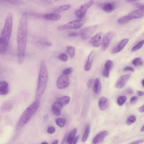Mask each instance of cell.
<instances>
[{
    "label": "cell",
    "mask_w": 144,
    "mask_h": 144,
    "mask_svg": "<svg viewBox=\"0 0 144 144\" xmlns=\"http://www.w3.org/2000/svg\"><path fill=\"white\" fill-rule=\"evenodd\" d=\"M144 105H143L142 106H141L139 109V111L141 112V113H143L144 112Z\"/></svg>",
    "instance_id": "obj_46"
},
{
    "label": "cell",
    "mask_w": 144,
    "mask_h": 144,
    "mask_svg": "<svg viewBox=\"0 0 144 144\" xmlns=\"http://www.w3.org/2000/svg\"><path fill=\"white\" fill-rule=\"evenodd\" d=\"M108 100L104 97L100 98L98 102L99 107L101 110L104 111L107 108L108 105Z\"/></svg>",
    "instance_id": "obj_21"
},
{
    "label": "cell",
    "mask_w": 144,
    "mask_h": 144,
    "mask_svg": "<svg viewBox=\"0 0 144 144\" xmlns=\"http://www.w3.org/2000/svg\"><path fill=\"white\" fill-rule=\"evenodd\" d=\"M2 40L1 39H0V46H1L2 45Z\"/></svg>",
    "instance_id": "obj_54"
},
{
    "label": "cell",
    "mask_w": 144,
    "mask_h": 144,
    "mask_svg": "<svg viewBox=\"0 0 144 144\" xmlns=\"http://www.w3.org/2000/svg\"><path fill=\"white\" fill-rule=\"evenodd\" d=\"M129 41V40L128 39H124L121 40L116 47L112 49L111 52L112 54H115L119 53L124 48L125 46L128 44Z\"/></svg>",
    "instance_id": "obj_12"
},
{
    "label": "cell",
    "mask_w": 144,
    "mask_h": 144,
    "mask_svg": "<svg viewBox=\"0 0 144 144\" xmlns=\"http://www.w3.org/2000/svg\"><path fill=\"white\" fill-rule=\"evenodd\" d=\"M101 88V84L100 79L96 78L94 81V84L93 90L95 93L97 94L99 93Z\"/></svg>",
    "instance_id": "obj_22"
},
{
    "label": "cell",
    "mask_w": 144,
    "mask_h": 144,
    "mask_svg": "<svg viewBox=\"0 0 144 144\" xmlns=\"http://www.w3.org/2000/svg\"><path fill=\"white\" fill-rule=\"evenodd\" d=\"M114 66L113 61L110 60H108L106 61L105 65V68L102 71V75L106 78L109 77L111 70Z\"/></svg>",
    "instance_id": "obj_15"
},
{
    "label": "cell",
    "mask_w": 144,
    "mask_h": 144,
    "mask_svg": "<svg viewBox=\"0 0 144 144\" xmlns=\"http://www.w3.org/2000/svg\"><path fill=\"white\" fill-rule=\"evenodd\" d=\"M42 143V144H47V143L46 142H44Z\"/></svg>",
    "instance_id": "obj_55"
},
{
    "label": "cell",
    "mask_w": 144,
    "mask_h": 144,
    "mask_svg": "<svg viewBox=\"0 0 144 144\" xmlns=\"http://www.w3.org/2000/svg\"><path fill=\"white\" fill-rule=\"evenodd\" d=\"M102 34L101 33L98 34L94 36L90 40V44L94 47H98L101 44Z\"/></svg>",
    "instance_id": "obj_13"
},
{
    "label": "cell",
    "mask_w": 144,
    "mask_h": 144,
    "mask_svg": "<svg viewBox=\"0 0 144 144\" xmlns=\"http://www.w3.org/2000/svg\"><path fill=\"white\" fill-rule=\"evenodd\" d=\"M48 115H45L44 117V119L45 120H46L48 119Z\"/></svg>",
    "instance_id": "obj_50"
},
{
    "label": "cell",
    "mask_w": 144,
    "mask_h": 144,
    "mask_svg": "<svg viewBox=\"0 0 144 144\" xmlns=\"http://www.w3.org/2000/svg\"><path fill=\"white\" fill-rule=\"evenodd\" d=\"M97 27V25H93L82 29L79 33L82 38L85 40L89 38L95 31Z\"/></svg>",
    "instance_id": "obj_9"
},
{
    "label": "cell",
    "mask_w": 144,
    "mask_h": 144,
    "mask_svg": "<svg viewBox=\"0 0 144 144\" xmlns=\"http://www.w3.org/2000/svg\"><path fill=\"white\" fill-rule=\"evenodd\" d=\"M28 14L24 12L22 14L17 34V53L18 61L21 64L25 58L27 36Z\"/></svg>",
    "instance_id": "obj_1"
},
{
    "label": "cell",
    "mask_w": 144,
    "mask_h": 144,
    "mask_svg": "<svg viewBox=\"0 0 144 144\" xmlns=\"http://www.w3.org/2000/svg\"><path fill=\"white\" fill-rule=\"evenodd\" d=\"M0 1L6 2L13 4L17 3V0H0Z\"/></svg>",
    "instance_id": "obj_45"
},
{
    "label": "cell",
    "mask_w": 144,
    "mask_h": 144,
    "mask_svg": "<svg viewBox=\"0 0 144 144\" xmlns=\"http://www.w3.org/2000/svg\"><path fill=\"white\" fill-rule=\"evenodd\" d=\"M130 74H128L121 76L118 80L116 85L117 88L121 89L124 87L127 82L130 78Z\"/></svg>",
    "instance_id": "obj_11"
},
{
    "label": "cell",
    "mask_w": 144,
    "mask_h": 144,
    "mask_svg": "<svg viewBox=\"0 0 144 144\" xmlns=\"http://www.w3.org/2000/svg\"><path fill=\"white\" fill-rule=\"evenodd\" d=\"M13 14L11 13H8L6 18L5 24L2 30L1 38L2 44L1 49V53H5L7 48L12 33L13 25Z\"/></svg>",
    "instance_id": "obj_2"
},
{
    "label": "cell",
    "mask_w": 144,
    "mask_h": 144,
    "mask_svg": "<svg viewBox=\"0 0 144 144\" xmlns=\"http://www.w3.org/2000/svg\"><path fill=\"white\" fill-rule=\"evenodd\" d=\"M83 19H77L69 22L65 25L59 26L57 27L59 30L66 29H77L81 28L85 24Z\"/></svg>",
    "instance_id": "obj_6"
},
{
    "label": "cell",
    "mask_w": 144,
    "mask_h": 144,
    "mask_svg": "<svg viewBox=\"0 0 144 144\" xmlns=\"http://www.w3.org/2000/svg\"><path fill=\"white\" fill-rule=\"evenodd\" d=\"M59 58L61 61L65 62L68 60V57L66 54L64 53H62L60 54L59 56Z\"/></svg>",
    "instance_id": "obj_35"
},
{
    "label": "cell",
    "mask_w": 144,
    "mask_h": 144,
    "mask_svg": "<svg viewBox=\"0 0 144 144\" xmlns=\"http://www.w3.org/2000/svg\"><path fill=\"white\" fill-rule=\"evenodd\" d=\"M79 138V136H77L74 137L71 141L68 143L69 144H76L78 141Z\"/></svg>",
    "instance_id": "obj_38"
},
{
    "label": "cell",
    "mask_w": 144,
    "mask_h": 144,
    "mask_svg": "<svg viewBox=\"0 0 144 144\" xmlns=\"http://www.w3.org/2000/svg\"><path fill=\"white\" fill-rule=\"evenodd\" d=\"M127 98L125 96H121L118 98L117 103L118 105L119 106H122L126 101Z\"/></svg>",
    "instance_id": "obj_31"
},
{
    "label": "cell",
    "mask_w": 144,
    "mask_h": 144,
    "mask_svg": "<svg viewBox=\"0 0 144 144\" xmlns=\"http://www.w3.org/2000/svg\"><path fill=\"white\" fill-rule=\"evenodd\" d=\"M137 92L138 95L139 96H142L143 95L144 92L143 91H137Z\"/></svg>",
    "instance_id": "obj_47"
},
{
    "label": "cell",
    "mask_w": 144,
    "mask_h": 144,
    "mask_svg": "<svg viewBox=\"0 0 144 144\" xmlns=\"http://www.w3.org/2000/svg\"><path fill=\"white\" fill-rule=\"evenodd\" d=\"M144 142V139H142L135 140L134 141L130 143V144H139L142 143L143 142Z\"/></svg>",
    "instance_id": "obj_43"
},
{
    "label": "cell",
    "mask_w": 144,
    "mask_h": 144,
    "mask_svg": "<svg viewBox=\"0 0 144 144\" xmlns=\"http://www.w3.org/2000/svg\"><path fill=\"white\" fill-rule=\"evenodd\" d=\"M135 6L139 8V10L144 11V5L143 4L139 3H136L135 4Z\"/></svg>",
    "instance_id": "obj_41"
},
{
    "label": "cell",
    "mask_w": 144,
    "mask_h": 144,
    "mask_svg": "<svg viewBox=\"0 0 144 144\" xmlns=\"http://www.w3.org/2000/svg\"><path fill=\"white\" fill-rule=\"evenodd\" d=\"M66 52L71 58H73L74 56L75 53V49L71 46H69L66 48Z\"/></svg>",
    "instance_id": "obj_26"
},
{
    "label": "cell",
    "mask_w": 144,
    "mask_h": 144,
    "mask_svg": "<svg viewBox=\"0 0 144 144\" xmlns=\"http://www.w3.org/2000/svg\"><path fill=\"white\" fill-rule=\"evenodd\" d=\"M59 1V0H55V1L56 2H58Z\"/></svg>",
    "instance_id": "obj_56"
},
{
    "label": "cell",
    "mask_w": 144,
    "mask_h": 144,
    "mask_svg": "<svg viewBox=\"0 0 144 144\" xmlns=\"http://www.w3.org/2000/svg\"><path fill=\"white\" fill-rule=\"evenodd\" d=\"M38 44L43 46H51L52 44L50 42H48L45 40H40L37 42Z\"/></svg>",
    "instance_id": "obj_34"
},
{
    "label": "cell",
    "mask_w": 144,
    "mask_h": 144,
    "mask_svg": "<svg viewBox=\"0 0 144 144\" xmlns=\"http://www.w3.org/2000/svg\"><path fill=\"white\" fill-rule=\"evenodd\" d=\"M1 49H0V54H1Z\"/></svg>",
    "instance_id": "obj_57"
},
{
    "label": "cell",
    "mask_w": 144,
    "mask_h": 144,
    "mask_svg": "<svg viewBox=\"0 0 144 144\" xmlns=\"http://www.w3.org/2000/svg\"><path fill=\"white\" fill-rule=\"evenodd\" d=\"M48 74L46 65L44 60H42L40 66L36 99L39 100L46 90L48 80Z\"/></svg>",
    "instance_id": "obj_3"
},
{
    "label": "cell",
    "mask_w": 144,
    "mask_h": 144,
    "mask_svg": "<svg viewBox=\"0 0 144 144\" xmlns=\"http://www.w3.org/2000/svg\"><path fill=\"white\" fill-rule=\"evenodd\" d=\"M114 36L113 32L110 31L105 34L103 37L101 43V48L103 51L107 49Z\"/></svg>",
    "instance_id": "obj_10"
},
{
    "label": "cell",
    "mask_w": 144,
    "mask_h": 144,
    "mask_svg": "<svg viewBox=\"0 0 144 144\" xmlns=\"http://www.w3.org/2000/svg\"><path fill=\"white\" fill-rule=\"evenodd\" d=\"M70 84V80L68 75L63 74L59 77L56 82L57 87L60 89L67 88Z\"/></svg>",
    "instance_id": "obj_8"
},
{
    "label": "cell",
    "mask_w": 144,
    "mask_h": 144,
    "mask_svg": "<svg viewBox=\"0 0 144 144\" xmlns=\"http://www.w3.org/2000/svg\"><path fill=\"white\" fill-rule=\"evenodd\" d=\"M127 91V93L128 94H130L132 93V90L131 89H128Z\"/></svg>",
    "instance_id": "obj_49"
},
{
    "label": "cell",
    "mask_w": 144,
    "mask_h": 144,
    "mask_svg": "<svg viewBox=\"0 0 144 144\" xmlns=\"http://www.w3.org/2000/svg\"><path fill=\"white\" fill-rule=\"evenodd\" d=\"M142 86L144 87V79H143L142 81Z\"/></svg>",
    "instance_id": "obj_53"
},
{
    "label": "cell",
    "mask_w": 144,
    "mask_h": 144,
    "mask_svg": "<svg viewBox=\"0 0 144 144\" xmlns=\"http://www.w3.org/2000/svg\"><path fill=\"white\" fill-rule=\"evenodd\" d=\"M144 40L141 41L138 43L137 45L135 46L132 48L131 49L132 52H134L138 50H139L140 48H141L144 44Z\"/></svg>",
    "instance_id": "obj_32"
},
{
    "label": "cell",
    "mask_w": 144,
    "mask_h": 144,
    "mask_svg": "<svg viewBox=\"0 0 144 144\" xmlns=\"http://www.w3.org/2000/svg\"><path fill=\"white\" fill-rule=\"evenodd\" d=\"M63 105H67L70 102V98L68 96H65L59 98L57 100Z\"/></svg>",
    "instance_id": "obj_25"
},
{
    "label": "cell",
    "mask_w": 144,
    "mask_h": 144,
    "mask_svg": "<svg viewBox=\"0 0 144 144\" xmlns=\"http://www.w3.org/2000/svg\"><path fill=\"white\" fill-rule=\"evenodd\" d=\"M94 81L93 79H91L89 80L87 83V86L89 88H91L92 87L94 84Z\"/></svg>",
    "instance_id": "obj_40"
},
{
    "label": "cell",
    "mask_w": 144,
    "mask_h": 144,
    "mask_svg": "<svg viewBox=\"0 0 144 144\" xmlns=\"http://www.w3.org/2000/svg\"><path fill=\"white\" fill-rule=\"evenodd\" d=\"M9 86L8 83L5 81L0 82V95L4 96L9 92Z\"/></svg>",
    "instance_id": "obj_19"
},
{
    "label": "cell",
    "mask_w": 144,
    "mask_h": 144,
    "mask_svg": "<svg viewBox=\"0 0 144 144\" xmlns=\"http://www.w3.org/2000/svg\"><path fill=\"white\" fill-rule=\"evenodd\" d=\"M71 5L70 4H66L56 9L55 12L56 13H60L66 11L69 9L71 8Z\"/></svg>",
    "instance_id": "obj_24"
},
{
    "label": "cell",
    "mask_w": 144,
    "mask_h": 144,
    "mask_svg": "<svg viewBox=\"0 0 144 144\" xmlns=\"http://www.w3.org/2000/svg\"><path fill=\"white\" fill-rule=\"evenodd\" d=\"M73 71V68H68L65 69L63 72V74L68 75L71 73Z\"/></svg>",
    "instance_id": "obj_36"
},
{
    "label": "cell",
    "mask_w": 144,
    "mask_h": 144,
    "mask_svg": "<svg viewBox=\"0 0 144 144\" xmlns=\"http://www.w3.org/2000/svg\"><path fill=\"white\" fill-rule=\"evenodd\" d=\"M47 131L49 134H53L55 132L56 129L54 127L50 126L48 128Z\"/></svg>",
    "instance_id": "obj_37"
},
{
    "label": "cell",
    "mask_w": 144,
    "mask_h": 144,
    "mask_svg": "<svg viewBox=\"0 0 144 144\" xmlns=\"http://www.w3.org/2000/svg\"><path fill=\"white\" fill-rule=\"evenodd\" d=\"M79 35V33L77 32H71L68 34V36L70 37H76Z\"/></svg>",
    "instance_id": "obj_42"
},
{
    "label": "cell",
    "mask_w": 144,
    "mask_h": 144,
    "mask_svg": "<svg viewBox=\"0 0 144 144\" xmlns=\"http://www.w3.org/2000/svg\"><path fill=\"white\" fill-rule=\"evenodd\" d=\"M58 140H56L54 141V142L53 143V144H58Z\"/></svg>",
    "instance_id": "obj_51"
},
{
    "label": "cell",
    "mask_w": 144,
    "mask_h": 144,
    "mask_svg": "<svg viewBox=\"0 0 144 144\" xmlns=\"http://www.w3.org/2000/svg\"><path fill=\"white\" fill-rule=\"evenodd\" d=\"M76 132V129H74L72 131L71 133L69 135L67 139H66V142L67 143H68L73 139V138L75 136Z\"/></svg>",
    "instance_id": "obj_30"
},
{
    "label": "cell",
    "mask_w": 144,
    "mask_h": 144,
    "mask_svg": "<svg viewBox=\"0 0 144 144\" xmlns=\"http://www.w3.org/2000/svg\"><path fill=\"white\" fill-rule=\"evenodd\" d=\"M12 104L9 102L5 103L3 105L2 107V110L5 112H7L11 111L13 108Z\"/></svg>",
    "instance_id": "obj_23"
},
{
    "label": "cell",
    "mask_w": 144,
    "mask_h": 144,
    "mask_svg": "<svg viewBox=\"0 0 144 144\" xmlns=\"http://www.w3.org/2000/svg\"><path fill=\"white\" fill-rule=\"evenodd\" d=\"M90 130V126L88 125L86 127L85 131L83 135L82 141L83 142H85L87 140L89 136Z\"/></svg>",
    "instance_id": "obj_29"
},
{
    "label": "cell",
    "mask_w": 144,
    "mask_h": 144,
    "mask_svg": "<svg viewBox=\"0 0 144 144\" xmlns=\"http://www.w3.org/2000/svg\"><path fill=\"white\" fill-rule=\"evenodd\" d=\"M39 104V100L37 99L25 109L17 123L16 128L17 129L22 128L28 122L31 117L38 109Z\"/></svg>",
    "instance_id": "obj_4"
},
{
    "label": "cell",
    "mask_w": 144,
    "mask_h": 144,
    "mask_svg": "<svg viewBox=\"0 0 144 144\" xmlns=\"http://www.w3.org/2000/svg\"><path fill=\"white\" fill-rule=\"evenodd\" d=\"M124 71H130L131 72H133L134 71V69L131 67H127L124 69Z\"/></svg>",
    "instance_id": "obj_44"
},
{
    "label": "cell",
    "mask_w": 144,
    "mask_h": 144,
    "mask_svg": "<svg viewBox=\"0 0 144 144\" xmlns=\"http://www.w3.org/2000/svg\"><path fill=\"white\" fill-rule=\"evenodd\" d=\"M63 105L58 101L55 102L52 107V110L54 114L57 116H59L63 107Z\"/></svg>",
    "instance_id": "obj_17"
},
{
    "label": "cell",
    "mask_w": 144,
    "mask_h": 144,
    "mask_svg": "<svg viewBox=\"0 0 144 144\" xmlns=\"http://www.w3.org/2000/svg\"><path fill=\"white\" fill-rule=\"evenodd\" d=\"M136 118L134 116H132L129 117L126 121L127 124L131 125L136 121Z\"/></svg>",
    "instance_id": "obj_33"
},
{
    "label": "cell",
    "mask_w": 144,
    "mask_h": 144,
    "mask_svg": "<svg viewBox=\"0 0 144 144\" xmlns=\"http://www.w3.org/2000/svg\"><path fill=\"white\" fill-rule=\"evenodd\" d=\"M55 122L57 126L60 128H63L66 125V120L63 118H58L56 120Z\"/></svg>",
    "instance_id": "obj_27"
},
{
    "label": "cell",
    "mask_w": 144,
    "mask_h": 144,
    "mask_svg": "<svg viewBox=\"0 0 144 144\" xmlns=\"http://www.w3.org/2000/svg\"><path fill=\"white\" fill-rule=\"evenodd\" d=\"M93 0H91L80 7L79 9L77 10L75 12L77 18L79 19H83L84 18L89 8L93 4Z\"/></svg>",
    "instance_id": "obj_7"
},
{
    "label": "cell",
    "mask_w": 144,
    "mask_h": 144,
    "mask_svg": "<svg viewBox=\"0 0 144 144\" xmlns=\"http://www.w3.org/2000/svg\"><path fill=\"white\" fill-rule=\"evenodd\" d=\"M127 2H133L138 1H140V0H125Z\"/></svg>",
    "instance_id": "obj_48"
},
{
    "label": "cell",
    "mask_w": 144,
    "mask_h": 144,
    "mask_svg": "<svg viewBox=\"0 0 144 144\" xmlns=\"http://www.w3.org/2000/svg\"><path fill=\"white\" fill-rule=\"evenodd\" d=\"M94 52L92 51L89 55L85 65V69L86 71H88L90 70L94 60Z\"/></svg>",
    "instance_id": "obj_18"
},
{
    "label": "cell",
    "mask_w": 144,
    "mask_h": 144,
    "mask_svg": "<svg viewBox=\"0 0 144 144\" xmlns=\"http://www.w3.org/2000/svg\"><path fill=\"white\" fill-rule=\"evenodd\" d=\"M132 64L136 67H138L142 65L143 64V61L142 58L138 57L132 60Z\"/></svg>",
    "instance_id": "obj_28"
},
{
    "label": "cell",
    "mask_w": 144,
    "mask_h": 144,
    "mask_svg": "<svg viewBox=\"0 0 144 144\" xmlns=\"http://www.w3.org/2000/svg\"><path fill=\"white\" fill-rule=\"evenodd\" d=\"M138 98L136 96H134L131 98L130 102L132 105L135 104L137 101Z\"/></svg>",
    "instance_id": "obj_39"
},
{
    "label": "cell",
    "mask_w": 144,
    "mask_h": 144,
    "mask_svg": "<svg viewBox=\"0 0 144 144\" xmlns=\"http://www.w3.org/2000/svg\"><path fill=\"white\" fill-rule=\"evenodd\" d=\"M141 131L142 132H143L144 131V126H143L141 129Z\"/></svg>",
    "instance_id": "obj_52"
},
{
    "label": "cell",
    "mask_w": 144,
    "mask_h": 144,
    "mask_svg": "<svg viewBox=\"0 0 144 144\" xmlns=\"http://www.w3.org/2000/svg\"><path fill=\"white\" fill-rule=\"evenodd\" d=\"M100 6L105 12L109 13L115 9L116 5L112 3H106L100 5Z\"/></svg>",
    "instance_id": "obj_16"
},
{
    "label": "cell",
    "mask_w": 144,
    "mask_h": 144,
    "mask_svg": "<svg viewBox=\"0 0 144 144\" xmlns=\"http://www.w3.org/2000/svg\"><path fill=\"white\" fill-rule=\"evenodd\" d=\"M144 11L138 10L132 12L120 18L118 22L120 25L125 24L132 19L141 18L144 16Z\"/></svg>",
    "instance_id": "obj_5"
},
{
    "label": "cell",
    "mask_w": 144,
    "mask_h": 144,
    "mask_svg": "<svg viewBox=\"0 0 144 144\" xmlns=\"http://www.w3.org/2000/svg\"><path fill=\"white\" fill-rule=\"evenodd\" d=\"M43 18L49 20L57 21L60 19L61 18V16L60 14L55 13L46 14L43 16Z\"/></svg>",
    "instance_id": "obj_20"
},
{
    "label": "cell",
    "mask_w": 144,
    "mask_h": 144,
    "mask_svg": "<svg viewBox=\"0 0 144 144\" xmlns=\"http://www.w3.org/2000/svg\"><path fill=\"white\" fill-rule=\"evenodd\" d=\"M109 132L106 131H104L98 134L94 138L92 142L94 144L99 143L102 142L105 138L109 134Z\"/></svg>",
    "instance_id": "obj_14"
}]
</instances>
